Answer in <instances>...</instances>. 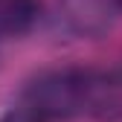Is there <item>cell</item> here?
Here are the masks:
<instances>
[{"label":"cell","instance_id":"obj_1","mask_svg":"<svg viewBox=\"0 0 122 122\" xmlns=\"http://www.w3.org/2000/svg\"><path fill=\"white\" fill-rule=\"evenodd\" d=\"M93 93V79L84 70H55L44 73L23 90L18 105L32 113L38 122H55L79 113Z\"/></svg>","mask_w":122,"mask_h":122},{"label":"cell","instance_id":"obj_2","mask_svg":"<svg viewBox=\"0 0 122 122\" xmlns=\"http://www.w3.org/2000/svg\"><path fill=\"white\" fill-rule=\"evenodd\" d=\"M116 6H119V9H122V0H116Z\"/></svg>","mask_w":122,"mask_h":122}]
</instances>
